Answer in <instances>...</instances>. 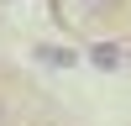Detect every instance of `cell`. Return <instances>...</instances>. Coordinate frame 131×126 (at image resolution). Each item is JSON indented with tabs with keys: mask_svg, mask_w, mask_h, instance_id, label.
I'll return each mask as SVG.
<instances>
[{
	"mask_svg": "<svg viewBox=\"0 0 131 126\" xmlns=\"http://www.w3.org/2000/svg\"><path fill=\"white\" fill-rule=\"evenodd\" d=\"M84 58H89L100 74H115V68H126V47H121V42H94Z\"/></svg>",
	"mask_w": 131,
	"mask_h": 126,
	"instance_id": "6da1fadb",
	"label": "cell"
},
{
	"mask_svg": "<svg viewBox=\"0 0 131 126\" xmlns=\"http://www.w3.org/2000/svg\"><path fill=\"white\" fill-rule=\"evenodd\" d=\"M37 63H47V68H73L79 52H73V47H58V42H42V47H37Z\"/></svg>",
	"mask_w": 131,
	"mask_h": 126,
	"instance_id": "7a4b0ae2",
	"label": "cell"
},
{
	"mask_svg": "<svg viewBox=\"0 0 131 126\" xmlns=\"http://www.w3.org/2000/svg\"><path fill=\"white\" fill-rule=\"evenodd\" d=\"M0 126H10V110H5V100H0Z\"/></svg>",
	"mask_w": 131,
	"mask_h": 126,
	"instance_id": "3957f363",
	"label": "cell"
},
{
	"mask_svg": "<svg viewBox=\"0 0 131 126\" xmlns=\"http://www.w3.org/2000/svg\"><path fill=\"white\" fill-rule=\"evenodd\" d=\"M126 68H131V47H126Z\"/></svg>",
	"mask_w": 131,
	"mask_h": 126,
	"instance_id": "277c9868",
	"label": "cell"
}]
</instances>
